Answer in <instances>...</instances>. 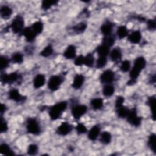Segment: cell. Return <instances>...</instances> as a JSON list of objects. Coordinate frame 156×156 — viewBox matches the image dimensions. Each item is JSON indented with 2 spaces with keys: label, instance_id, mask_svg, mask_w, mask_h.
Listing matches in <instances>:
<instances>
[{
  "label": "cell",
  "instance_id": "6da1fadb",
  "mask_svg": "<svg viewBox=\"0 0 156 156\" xmlns=\"http://www.w3.org/2000/svg\"><path fill=\"white\" fill-rule=\"evenodd\" d=\"M146 61L144 57L140 56L136 57L133 62V66L129 73L130 79L127 82V85H133L140 76L141 71L145 68Z\"/></svg>",
  "mask_w": 156,
  "mask_h": 156
},
{
  "label": "cell",
  "instance_id": "7a4b0ae2",
  "mask_svg": "<svg viewBox=\"0 0 156 156\" xmlns=\"http://www.w3.org/2000/svg\"><path fill=\"white\" fill-rule=\"evenodd\" d=\"M67 108V102L66 101H61L55 104L50 106L48 108V114L50 119L52 121H55L58 119L62 113Z\"/></svg>",
  "mask_w": 156,
  "mask_h": 156
},
{
  "label": "cell",
  "instance_id": "3957f363",
  "mask_svg": "<svg viewBox=\"0 0 156 156\" xmlns=\"http://www.w3.org/2000/svg\"><path fill=\"white\" fill-rule=\"evenodd\" d=\"M24 20L21 15H16L13 19L10 27L13 34H21L24 29Z\"/></svg>",
  "mask_w": 156,
  "mask_h": 156
},
{
  "label": "cell",
  "instance_id": "277c9868",
  "mask_svg": "<svg viewBox=\"0 0 156 156\" xmlns=\"http://www.w3.org/2000/svg\"><path fill=\"white\" fill-rule=\"evenodd\" d=\"M26 129L28 133L38 135L41 132V128L38 121L35 118H28L26 121Z\"/></svg>",
  "mask_w": 156,
  "mask_h": 156
},
{
  "label": "cell",
  "instance_id": "5b68a950",
  "mask_svg": "<svg viewBox=\"0 0 156 156\" xmlns=\"http://www.w3.org/2000/svg\"><path fill=\"white\" fill-rule=\"evenodd\" d=\"M126 118L127 122L133 126L138 127L141 124L142 117L138 115L136 107L129 109V112Z\"/></svg>",
  "mask_w": 156,
  "mask_h": 156
},
{
  "label": "cell",
  "instance_id": "8992f818",
  "mask_svg": "<svg viewBox=\"0 0 156 156\" xmlns=\"http://www.w3.org/2000/svg\"><path fill=\"white\" fill-rule=\"evenodd\" d=\"M21 77L16 72H13L9 74H1V82L2 84H12L18 81Z\"/></svg>",
  "mask_w": 156,
  "mask_h": 156
},
{
  "label": "cell",
  "instance_id": "52a82bcc",
  "mask_svg": "<svg viewBox=\"0 0 156 156\" xmlns=\"http://www.w3.org/2000/svg\"><path fill=\"white\" fill-rule=\"evenodd\" d=\"M63 82V78L58 75H53L50 77L48 82V88L51 91H55L59 89Z\"/></svg>",
  "mask_w": 156,
  "mask_h": 156
},
{
  "label": "cell",
  "instance_id": "ba28073f",
  "mask_svg": "<svg viewBox=\"0 0 156 156\" xmlns=\"http://www.w3.org/2000/svg\"><path fill=\"white\" fill-rule=\"evenodd\" d=\"M87 112V107L83 104L74 105L71 109V115L75 119H79Z\"/></svg>",
  "mask_w": 156,
  "mask_h": 156
},
{
  "label": "cell",
  "instance_id": "9c48e42d",
  "mask_svg": "<svg viewBox=\"0 0 156 156\" xmlns=\"http://www.w3.org/2000/svg\"><path fill=\"white\" fill-rule=\"evenodd\" d=\"M115 74L111 69H106L100 75L99 79L103 84H110L114 81Z\"/></svg>",
  "mask_w": 156,
  "mask_h": 156
},
{
  "label": "cell",
  "instance_id": "30bf717a",
  "mask_svg": "<svg viewBox=\"0 0 156 156\" xmlns=\"http://www.w3.org/2000/svg\"><path fill=\"white\" fill-rule=\"evenodd\" d=\"M8 98L16 102H24L26 100V96H23L16 88L11 89L8 93Z\"/></svg>",
  "mask_w": 156,
  "mask_h": 156
},
{
  "label": "cell",
  "instance_id": "8fae6325",
  "mask_svg": "<svg viewBox=\"0 0 156 156\" xmlns=\"http://www.w3.org/2000/svg\"><path fill=\"white\" fill-rule=\"evenodd\" d=\"M73 126L67 122H63L56 129V133L60 136H66L71 133L73 130Z\"/></svg>",
  "mask_w": 156,
  "mask_h": 156
},
{
  "label": "cell",
  "instance_id": "7c38bea8",
  "mask_svg": "<svg viewBox=\"0 0 156 156\" xmlns=\"http://www.w3.org/2000/svg\"><path fill=\"white\" fill-rule=\"evenodd\" d=\"M21 34L24 37L27 43H32L37 37V34L33 31L30 26L25 27Z\"/></svg>",
  "mask_w": 156,
  "mask_h": 156
},
{
  "label": "cell",
  "instance_id": "4fadbf2b",
  "mask_svg": "<svg viewBox=\"0 0 156 156\" xmlns=\"http://www.w3.org/2000/svg\"><path fill=\"white\" fill-rule=\"evenodd\" d=\"M101 132V127L98 124L93 126L88 132V138L91 141H95L99 136Z\"/></svg>",
  "mask_w": 156,
  "mask_h": 156
},
{
  "label": "cell",
  "instance_id": "5bb4252c",
  "mask_svg": "<svg viewBox=\"0 0 156 156\" xmlns=\"http://www.w3.org/2000/svg\"><path fill=\"white\" fill-rule=\"evenodd\" d=\"M85 80V77L82 74H77L74 77V79L72 83V87L75 90L80 89L83 85Z\"/></svg>",
  "mask_w": 156,
  "mask_h": 156
},
{
  "label": "cell",
  "instance_id": "9a60e30c",
  "mask_svg": "<svg viewBox=\"0 0 156 156\" xmlns=\"http://www.w3.org/2000/svg\"><path fill=\"white\" fill-rule=\"evenodd\" d=\"M113 24L110 21L107 20L101 26V31L104 36L111 35L112 32L113 30Z\"/></svg>",
  "mask_w": 156,
  "mask_h": 156
},
{
  "label": "cell",
  "instance_id": "2e32d148",
  "mask_svg": "<svg viewBox=\"0 0 156 156\" xmlns=\"http://www.w3.org/2000/svg\"><path fill=\"white\" fill-rule=\"evenodd\" d=\"M65 58L66 59H73L76 56V48L74 45H69L63 54Z\"/></svg>",
  "mask_w": 156,
  "mask_h": 156
},
{
  "label": "cell",
  "instance_id": "e0dca14e",
  "mask_svg": "<svg viewBox=\"0 0 156 156\" xmlns=\"http://www.w3.org/2000/svg\"><path fill=\"white\" fill-rule=\"evenodd\" d=\"M46 82L45 76L42 74H38L35 76L33 80L34 87L36 89L40 88L43 87Z\"/></svg>",
  "mask_w": 156,
  "mask_h": 156
},
{
  "label": "cell",
  "instance_id": "ac0fdd59",
  "mask_svg": "<svg viewBox=\"0 0 156 156\" xmlns=\"http://www.w3.org/2000/svg\"><path fill=\"white\" fill-rule=\"evenodd\" d=\"M110 57L113 62H118L122 58V51L120 48L115 47L110 52Z\"/></svg>",
  "mask_w": 156,
  "mask_h": 156
},
{
  "label": "cell",
  "instance_id": "d6986e66",
  "mask_svg": "<svg viewBox=\"0 0 156 156\" xmlns=\"http://www.w3.org/2000/svg\"><path fill=\"white\" fill-rule=\"evenodd\" d=\"M141 40V34L140 30H135L128 35V40L133 44H138Z\"/></svg>",
  "mask_w": 156,
  "mask_h": 156
},
{
  "label": "cell",
  "instance_id": "ffe728a7",
  "mask_svg": "<svg viewBox=\"0 0 156 156\" xmlns=\"http://www.w3.org/2000/svg\"><path fill=\"white\" fill-rule=\"evenodd\" d=\"M13 10L11 7L7 5H2L0 9V14L2 18L8 20L12 15Z\"/></svg>",
  "mask_w": 156,
  "mask_h": 156
},
{
  "label": "cell",
  "instance_id": "44dd1931",
  "mask_svg": "<svg viewBox=\"0 0 156 156\" xmlns=\"http://www.w3.org/2000/svg\"><path fill=\"white\" fill-rule=\"evenodd\" d=\"M90 105L94 111L101 110L104 106L103 99L101 98H96L93 99L90 102Z\"/></svg>",
  "mask_w": 156,
  "mask_h": 156
},
{
  "label": "cell",
  "instance_id": "7402d4cb",
  "mask_svg": "<svg viewBox=\"0 0 156 156\" xmlns=\"http://www.w3.org/2000/svg\"><path fill=\"white\" fill-rule=\"evenodd\" d=\"M116 109V112L117 114V116L119 118H126L129 112V108L124 105H122L117 108Z\"/></svg>",
  "mask_w": 156,
  "mask_h": 156
},
{
  "label": "cell",
  "instance_id": "603a6c76",
  "mask_svg": "<svg viewBox=\"0 0 156 156\" xmlns=\"http://www.w3.org/2000/svg\"><path fill=\"white\" fill-rule=\"evenodd\" d=\"M147 145L150 149L154 153H156V135L154 133H151L147 140Z\"/></svg>",
  "mask_w": 156,
  "mask_h": 156
},
{
  "label": "cell",
  "instance_id": "cb8c5ba5",
  "mask_svg": "<svg viewBox=\"0 0 156 156\" xmlns=\"http://www.w3.org/2000/svg\"><path fill=\"white\" fill-rule=\"evenodd\" d=\"M87 27V24L85 22H80L78 24L73 26V30L77 34H80L85 32Z\"/></svg>",
  "mask_w": 156,
  "mask_h": 156
},
{
  "label": "cell",
  "instance_id": "d4e9b609",
  "mask_svg": "<svg viewBox=\"0 0 156 156\" xmlns=\"http://www.w3.org/2000/svg\"><path fill=\"white\" fill-rule=\"evenodd\" d=\"M147 104L150 108L151 113H152V118L153 121L155 120V95L149 96L147 99Z\"/></svg>",
  "mask_w": 156,
  "mask_h": 156
},
{
  "label": "cell",
  "instance_id": "484cf974",
  "mask_svg": "<svg viewBox=\"0 0 156 156\" xmlns=\"http://www.w3.org/2000/svg\"><path fill=\"white\" fill-rule=\"evenodd\" d=\"M115 93V87L111 84H105L102 88V94L105 97H110Z\"/></svg>",
  "mask_w": 156,
  "mask_h": 156
},
{
  "label": "cell",
  "instance_id": "4316f807",
  "mask_svg": "<svg viewBox=\"0 0 156 156\" xmlns=\"http://www.w3.org/2000/svg\"><path fill=\"white\" fill-rule=\"evenodd\" d=\"M96 50L99 56L107 57L110 54V48L102 44L98 46Z\"/></svg>",
  "mask_w": 156,
  "mask_h": 156
},
{
  "label": "cell",
  "instance_id": "83f0119b",
  "mask_svg": "<svg viewBox=\"0 0 156 156\" xmlns=\"http://www.w3.org/2000/svg\"><path fill=\"white\" fill-rule=\"evenodd\" d=\"M0 152L4 155H13L15 153L11 149L10 147L7 143H2L0 146Z\"/></svg>",
  "mask_w": 156,
  "mask_h": 156
},
{
  "label": "cell",
  "instance_id": "f1b7e54d",
  "mask_svg": "<svg viewBox=\"0 0 156 156\" xmlns=\"http://www.w3.org/2000/svg\"><path fill=\"white\" fill-rule=\"evenodd\" d=\"M116 35L118 36V38L119 40L122 39L126 37L127 36H128L129 34H128V30L127 27L124 25L119 26L118 27V29L116 30Z\"/></svg>",
  "mask_w": 156,
  "mask_h": 156
},
{
  "label": "cell",
  "instance_id": "f546056e",
  "mask_svg": "<svg viewBox=\"0 0 156 156\" xmlns=\"http://www.w3.org/2000/svg\"><path fill=\"white\" fill-rule=\"evenodd\" d=\"M112 140V135L108 131H104L100 135V141L104 144H108Z\"/></svg>",
  "mask_w": 156,
  "mask_h": 156
},
{
  "label": "cell",
  "instance_id": "4dcf8cb0",
  "mask_svg": "<svg viewBox=\"0 0 156 156\" xmlns=\"http://www.w3.org/2000/svg\"><path fill=\"white\" fill-rule=\"evenodd\" d=\"M30 27L37 35L38 34H40L43 32L44 26H43V23L41 21H38L34 23L31 25Z\"/></svg>",
  "mask_w": 156,
  "mask_h": 156
},
{
  "label": "cell",
  "instance_id": "1f68e13d",
  "mask_svg": "<svg viewBox=\"0 0 156 156\" xmlns=\"http://www.w3.org/2000/svg\"><path fill=\"white\" fill-rule=\"evenodd\" d=\"M58 1L56 0H45L41 2V7L43 10H47L49 9L52 6L56 5Z\"/></svg>",
  "mask_w": 156,
  "mask_h": 156
},
{
  "label": "cell",
  "instance_id": "d6a6232c",
  "mask_svg": "<svg viewBox=\"0 0 156 156\" xmlns=\"http://www.w3.org/2000/svg\"><path fill=\"white\" fill-rule=\"evenodd\" d=\"M53 52L54 49L52 44H49L42 49L40 53V55L43 57H48L51 56L53 54Z\"/></svg>",
  "mask_w": 156,
  "mask_h": 156
},
{
  "label": "cell",
  "instance_id": "836d02e7",
  "mask_svg": "<svg viewBox=\"0 0 156 156\" xmlns=\"http://www.w3.org/2000/svg\"><path fill=\"white\" fill-rule=\"evenodd\" d=\"M94 63V57L93 54L88 53L85 56H84V64L86 66L91 68L93 66Z\"/></svg>",
  "mask_w": 156,
  "mask_h": 156
},
{
  "label": "cell",
  "instance_id": "e575fe53",
  "mask_svg": "<svg viewBox=\"0 0 156 156\" xmlns=\"http://www.w3.org/2000/svg\"><path fill=\"white\" fill-rule=\"evenodd\" d=\"M115 43V39L114 37L111 35L108 36H104L102 40V44L105 45L110 48V47L113 46Z\"/></svg>",
  "mask_w": 156,
  "mask_h": 156
},
{
  "label": "cell",
  "instance_id": "d590c367",
  "mask_svg": "<svg viewBox=\"0 0 156 156\" xmlns=\"http://www.w3.org/2000/svg\"><path fill=\"white\" fill-rule=\"evenodd\" d=\"M13 63L16 64H21L23 62V55L20 52H14L11 57Z\"/></svg>",
  "mask_w": 156,
  "mask_h": 156
},
{
  "label": "cell",
  "instance_id": "8d00e7d4",
  "mask_svg": "<svg viewBox=\"0 0 156 156\" xmlns=\"http://www.w3.org/2000/svg\"><path fill=\"white\" fill-rule=\"evenodd\" d=\"M107 63V57L99 56L96 62V66L98 69H101L104 68L106 65Z\"/></svg>",
  "mask_w": 156,
  "mask_h": 156
},
{
  "label": "cell",
  "instance_id": "74e56055",
  "mask_svg": "<svg viewBox=\"0 0 156 156\" xmlns=\"http://www.w3.org/2000/svg\"><path fill=\"white\" fill-rule=\"evenodd\" d=\"M130 62L128 60H125L122 61L119 66L120 70L123 73L128 72L130 69Z\"/></svg>",
  "mask_w": 156,
  "mask_h": 156
},
{
  "label": "cell",
  "instance_id": "f35d334b",
  "mask_svg": "<svg viewBox=\"0 0 156 156\" xmlns=\"http://www.w3.org/2000/svg\"><path fill=\"white\" fill-rule=\"evenodd\" d=\"M0 60H1L0 68H1V70L2 71L3 69L7 68L9 66L10 60L5 55H1V58H0Z\"/></svg>",
  "mask_w": 156,
  "mask_h": 156
},
{
  "label": "cell",
  "instance_id": "ab89813d",
  "mask_svg": "<svg viewBox=\"0 0 156 156\" xmlns=\"http://www.w3.org/2000/svg\"><path fill=\"white\" fill-rule=\"evenodd\" d=\"M38 146L35 144H30L28 146L27 153L28 155H35L38 152Z\"/></svg>",
  "mask_w": 156,
  "mask_h": 156
},
{
  "label": "cell",
  "instance_id": "60d3db41",
  "mask_svg": "<svg viewBox=\"0 0 156 156\" xmlns=\"http://www.w3.org/2000/svg\"><path fill=\"white\" fill-rule=\"evenodd\" d=\"M76 130L77 134L81 135V134H84V133H87V129L86 126L83 123H79L76 126Z\"/></svg>",
  "mask_w": 156,
  "mask_h": 156
},
{
  "label": "cell",
  "instance_id": "b9f144b4",
  "mask_svg": "<svg viewBox=\"0 0 156 156\" xmlns=\"http://www.w3.org/2000/svg\"><path fill=\"white\" fill-rule=\"evenodd\" d=\"M9 129L8 124L5 119L3 118L2 116H1V129L0 132L1 133H5L7 132Z\"/></svg>",
  "mask_w": 156,
  "mask_h": 156
},
{
  "label": "cell",
  "instance_id": "7bdbcfd3",
  "mask_svg": "<svg viewBox=\"0 0 156 156\" xmlns=\"http://www.w3.org/2000/svg\"><path fill=\"white\" fill-rule=\"evenodd\" d=\"M147 27L151 31H154L156 28V22L155 19H150L147 21Z\"/></svg>",
  "mask_w": 156,
  "mask_h": 156
},
{
  "label": "cell",
  "instance_id": "ee69618b",
  "mask_svg": "<svg viewBox=\"0 0 156 156\" xmlns=\"http://www.w3.org/2000/svg\"><path fill=\"white\" fill-rule=\"evenodd\" d=\"M74 63L76 66H80L84 64V56L82 55H79L74 59Z\"/></svg>",
  "mask_w": 156,
  "mask_h": 156
},
{
  "label": "cell",
  "instance_id": "f6af8a7d",
  "mask_svg": "<svg viewBox=\"0 0 156 156\" xmlns=\"http://www.w3.org/2000/svg\"><path fill=\"white\" fill-rule=\"evenodd\" d=\"M124 102V98L122 96H118L116 97V99L115 100V108L123 105Z\"/></svg>",
  "mask_w": 156,
  "mask_h": 156
},
{
  "label": "cell",
  "instance_id": "bcb514c9",
  "mask_svg": "<svg viewBox=\"0 0 156 156\" xmlns=\"http://www.w3.org/2000/svg\"><path fill=\"white\" fill-rule=\"evenodd\" d=\"M7 106L5 104H1V111H0V112H1V116H2V115L7 111Z\"/></svg>",
  "mask_w": 156,
  "mask_h": 156
},
{
  "label": "cell",
  "instance_id": "7dc6e473",
  "mask_svg": "<svg viewBox=\"0 0 156 156\" xmlns=\"http://www.w3.org/2000/svg\"><path fill=\"white\" fill-rule=\"evenodd\" d=\"M136 20H138V21H140V22H143V21H144L146 20H145V18L144 17V16H141V15H138V16H137V17H136Z\"/></svg>",
  "mask_w": 156,
  "mask_h": 156
},
{
  "label": "cell",
  "instance_id": "c3c4849f",
  "mask_svg": "<svg viewBox=\"0 0 156 156\" xmlns=\"http://www.w3.org/2000/svg\"><path fill=\"white\" fill-rule=\"evenodd\" d=\"M149 82L152 83H154L155 82V74H154L152 76H151V77L150 78Z\"/></svg>",
  "mask_w": 156,
  "mask_h": 156
}]
</instances>
